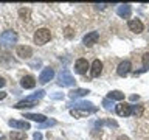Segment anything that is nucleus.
Returning a JSON list of instances; mask_svg holds the SVG:
<instances>
[{
    "label": "nucleus",
    "mask_w": 149,
    "mask_h": 140,
    "mask_svg": "<svg viewBox=\"0 0 149 140\" xmlns=\"http://www.w3.org/2000/svg\"><path fill=\"white\" fill-rule=\"evenodd\" d=\"M107 98H110L112 101H113V100H118V101H121V100H124V93L121 92V90H112V92H109V95H107Z\"/></svg>",
    "instance_id": "nucleus-21"
},
{
    "label": "nucleus",
    "mask_w": 149,
    "mask_h": 140,
    "mask_svg": "<svg viewBox=\"0 0 149 140\" xmlns=\"http://www.w3.org/2000/svg\"><path fill=\"white\" fill-rule=\"evenodd\" d=\"M42 139V134L40 132H34V140H40Z\"/></svg>",
    "instance_id": "nucleus-29"
},
{
    "label": "nucleus",
    "mask_w": 149,
    "mask_h": 140,
    "mask_svg": "<svg viewBox=\"0 0 149 140\" xmlns=\"http://www.w3.org/2000/svg\"><path fill=\"white\" fill-rule=\"evenodd\" d=\"M5 84H6V81H5V78H2V76H0V89H2V87H5Z\"/></svg>",
    "instance_id": "nucleus-28"
},
{
    "label": "nucleus",
    "mask_w": 149,
    "mask_h": 140,
    "mask_svg": "<svg viewBox=\"0 0 149 140\" xmlns=\"http://www.w3.org/2000/svg\"><path fill=\"white\" fill-rule=\"evenodd\" d=\"M50 37H51V33L48 28H40V30L34 33V42L37 45H45L50 41Z\"/></svg>",
    "instance_id": "nucleus-1"
},
{
    "label": "nucleus",
    "mask_w": 149,
    "mask_h": 140,
    "mask_svg": "<svg viewBox=\"0 0 149 140\" xmlns=\"http://www.w3.org/2000/svg\"><path fill=\"white\" fill-rule=\"evenodd\" d=\"M44 95H45V90H42V89H40V90L34 92V93H33V95H28V97L25 98V100H26V101H33V103H37V101L40 100V98H44Z\"/></svg>",
    "instance_id": "nucleus-19"
},
{
    "label": "nucleus",
    "mask_w": 149,
    "mask_h": 140,
    "mask_svg": "<svg viewBox=\"0 0 149 140\" xmlns=\"http://www.w3.org/2000/svg\"><path fill=\"white\" fill-rule=\"evenodd\" d=\"M127 27H129L130 31H132V33H137V34H140V33L144 30V25H143V22L140 20V19H132V20H129Z\"/></svg>",
    "instance_id": "nucleus-11"
},
{
    "label": "nucleus",
    "mask_w": 149,
    "mask_h": 140,
    "mask_svg": "<svg viewBox=\"0 0 149 140\" xmlns=\"http://www.w3.org/2000/svg\"><path fill=\"white\" fill-rule=\"evenodd\" d=\"M53 76H54V70L51 69V67H45V69L40 72V75H39V83H40V84H45V83L51 81V79H53Z\"/></svg>",
    "instance_id": "nucleus-7"
},
{
    "label": "nucleus",
    "mask_w": 149,
    "mask_h": 140,
    "mask_svg": "<svg viewBox=\"0 0 149 140\" xmlns=\"http://www.w3.org/2000/svg\"><path fill=\"white\" fill-rule=\"evenodd\" d=\"M16 53H17L19 58L28 59V58H31V56H33V48H31V47H28V45H19L16 48Z\"/></svg>",
    "instance_id": "nucleus-8"
},
{
    "label": "nucleus",
    "mask_w": 149,
    "mask_h": 140,
    "mask_svg": "<svg viewBox=\"0 0 149 140\" xmlns=\"http://www.w3.org/2000/svg\"><path fill=\"white\" fill-rule=\"evenodd\" d=\"M17 41V33L13 31V30H6L0 34V42L5 45H11V44H16Z\"/></svg>",
    "instance_id": "nucleus-3"
},
{
    "label": "nucleus",
    "mask_w": 149,
    "mask_h": 140,
    "mask_svg": "<svg viewBox=\"0 0 149 140\" xmlns=\"http://www.w3.org/2000/svg\"><path fill=\"white\" fill-rule=\"evenodd\" d=\"M5 97H6V92H0V100H3Z\"/></svg>",
    "instance_id": "nucleus-30"
},
{
    "label": "nucleus",
    "mask_w": 149,
    "mask_h": 140,
    "mask_svg": "<svg viewBox=\"0 0 149 140\" xmlns=\"http://www.w3.org/2000/svg\"><path fill=\"white\" fill-rule=\"evenodd\" d=\"M98 39H100V33L92 31V33H87V34L82 37V44L86 47H92V45H95L98 42Z\"/></svg>",
    "instance_id": "nucleus-5"
},
{
    "label": "nucleus",
    "mask_w": 149,
    "mask_h": 140,
    "mask_svg": "<svg viewBox=\"0 0 149 140\" xmlns=\"http://www.w3.org/2000/svg\"><path fill=\"white\" fill-rule=\"evenodd\" d=\"M8 125L11 126V128L22 129V131H25V129H30V123H28V121H20V120H9V121H8Z\"/></svg>",
    "instance_id": "nucleus-15"
},
{
    "label": "nucleus",
    "mask_w": 149,
    "mask_h": 140,
    "mask_svg": "<svg viewBox=\"0 0 149 140\" xmlns=\"http://www.w3.org/2000/svg\"><path fill=\"white\" fill-rule=\"evenodd\" d=\"M130 69H132V64H130V61H121L118 64V67H116V73H118V76H127L130 73Z\"/></svg>",
    "instance_id": "nucleus-4"
},
{
    "label": "nucleus",
    "mask_w": 149,
    "mask_h": 140,
    "mask_svg": "<svg viewBox=\"0 0 149 140\" xmlns=\"http://www.w3.org/2000/svg\"><path fill=\"white\" fill-rule=\"evenodd\" d=\"M88 62H87V59H84V58H79L76 62H74V72L79 73V75H84V73H87V70H88Z\"/></svg>",
    "instance_id": "nucleus-9"
},
{
    "label": "nucleus",
    "mask_w": 149,
    "mask_h": 140,
    "mask_svg": "<svg viewBox=\"0 0 149 140\" xmlns=\"http://www.w3.org/2000/svg\"><path fill=\"white\" fill-rule=\"evenodd\" d=\"M87 93H90L87 89H74V90H70V92H68V97L72 98V100H76V98L86 97Z\"/></svg>",
    "instance_id": "nucleus-16"
},
{
    "label": "nucleus",
    "mask_w": 149,
    "mask_h": 140,
    "mask_svg": "<svg viewBox=\"0 0 149 140\" xmlns=\"http://www.w3.org/2000/svg\"><path fill=\"white\" fill-rule=\"evenodd\" d=\"M143 112V106H132V114L135 117H140Z\"/></svg>",
    "instance_id": "nucleus-25"
},
{
    "label": "nucleus",
    "mask_w": 149,
    "mask_h": 140,
    "mask_svg": "<svg viewBox=\"0 0 149 140\" xmlns=\"http://www.w3.org/2000/svg\"><path fill=\"white\" fill-rule=\"evenodd\" d=\"M130 13H132L130 5H120V6L116 8V14H118L120 17H123V19H129Z\"/></svg>",
    "instance_id": "nucleus-13"
},
{
    "label": "nucleus",
    "mask_w": 149,
    "mask_h": 140,
    "mask_svg": "<svg viewBox=\"0 0 149 140\" xmlns=\"http://www.w3.org/2000/svg\"><path fill=\"white\" fill-rule=\"evenodd\" d=\"M70 114H72L74 118H81V117H87L88 114H93V112L86 111V109H70Z\"/></svg>",
    "instance_id": "nucleus-18"
},
{
    "label": "nucleus",
    "mask_w": 149,
    "mask_h": 140,
    "mask_svg": "<svg viewBox=\"0 0 149 140\" xmlns=\"http://www.w3.org/2000/svg\"><path fill=\"white\" fill-rule=\"evenodd\" d=\"M9 137H11L13 140H25L26 134L23 132V131H13V132L9 134Z\"/></svg>",
    "instance_id": "nucleus-22"
},
{
    "label": "nucleus",
    "mask_w": 149,
    "mask_h": 140,
    "mask_svg": "<svg viewBox=\"0 0 149 140\" xmlns=\"http://www.w3.org/2000/svg\"><path fill=\"white\" fill-rule=\"evenodd\" d=\"M72 109H86V111H92V112H96L98 107L93 106L90 101H76L74 104H70Z\"/></svg>",
    "instance_id": "nucleus-10"
},
{
    "label": "nucleus",
    "mask_w": 149,
    "mask_h": 140,
    "mask_svg": "<svg viewBox=\"0 0 149 140\" xmlns=\"http://www.w3.org/2000/svg\"><path fill=\"white\" fill-rule=\"evenodd\" d=\"M23 118L34 120V121H37V123H44V121H47V117L44 114H25V115H23Z\"/></svg>",
    "instance_id": "nucleus-17"
},
{
    "label": "nucleus",
    "mask_w": 149,
    "mask_h": 140,
    "mask_svg": "<svg viewBox=\"0 0 149 140\" xmlns=\"http://www.w3.org/2000/svg\"><path fill=\"white\" fill-rule=\"evenodd\" d=\"M54 125H56V120L51 118V120H47V121H44V123H40L39 128H40V129H42V128H50V126H54Z\"/></svg>",
    "instance_id": "nucleus-24"
},
{
    "label": "nucleus",
    "mask_w": 149,
    "mask_h": 140,
    "mask_svg": "<svg viewBox=\"0 0 149 140\" xmlns=\"http://www.w3.org/2000/svg\"><path fill=\"white\" fill-rule=\"evenodd\" d=\"M115 111L120 117H127V115L132 114V106H130L129 103H120V104L115 106Z\"/></svg>",
    "instance_id": "nucleus-6"
},
{
    "label": "nucleus",
    "mask_w": 149,
    "mask_h": 140,
    "mask_svg": "<svg viewBox=\"0 0 149 140\" xmlns=\"http://www.w3.org/2000/svg\"><path fill=\"white\" fill-rule=\"evenodd\" d=\"M74 83L76 81H74V78L72 76V73H70L67 69H64L62 72L59 73V76H58V84L59 86H68L70 87V86H74Z\"/></svg>",
    "instance_id": "nucleus-2"
},
{
    "label": "nucleus",
    "mask_w": 149,
    "mask_h": 140,
    "mask_svg": "<svg viewBox=\"0 0 149 140\" xmlns=\"http://www.w3.org/2000/svg\"><path fill=\"white\" fill-rule=\"evenodd\" d=\"M118 140H129V139L126 137V135H120V137H118Z\"/></svg>",
    "instance_id": "nucleus-32"
},
{
    "label": "nucleus",
    "mask_w": 149,
    "mask_h": 140,
    "mask_svg": "<svg viewBox=\"0 0 149 140\" xmlns=\"http://www.w3.org/2000/svg\"><path fill=\"white\" fill-rule=\"evenodd\" d=\"M130 100H132V101H137V100H138V95H132V97H130Z\"/></svg>",
    "instance_id": "nucleus-31"
},
{
    "label": "nucleus",
    "mask_w": 149,
    "mask_h": 140,
    "mask_svg": "<svg viewBox=\"0 0 149 140\" xmlns=\"http://www.w3.org/2000/svg\"><path fill=\"white\" fill-rule=\"evenodd\" d=\"M102 106H104V107H106V109H110V107H112V106H113V101H112V100H110V98H106V100H104V101H102Z\"/></svg>",
    "instance_id": "nucleus-26"
},
{
    "label": "nucleus",
    "mask_w": 149,
    "mask_h": 140,
    "mask_svg": "<svg viewBox=\"0 0 149 140\" xmlns=\"http://www.w3.org/2000/svg\"><path fill=\"white\" fill-rule=\"evenodd\" d=\"M148 69H149V51H148V53H144V55H143V69L140 70V72H138L137 75H140L141 72H146Z\"/></svg>",
    "instance_id": "nucleus-23"
},
{
    "label": "nucleus",
    "mask_w": 149,
    "mask_h": 140,
    "mask_svg": "<svg viewBox=\"0 0 149 140\" xmlns=\"http://www.w3.org/2000/svg\"><path fill=\"white\" fill-rule=\"evenodd\" d=\"M37 104V103H33V101H26V100H23V101H19L16 106V109H31V107H34Z\"/></svg>",
    "instance_id": "nucleus-20"
},
{
    "label": "nucleus",
    "mask_w": 149,
    "mask_h": 140,
    "mask_svg": "<svg viewBox=\"0 0 149 140\" xmlns=\"http://www.w3.org/2000/svg\"><path fill=\"white\" fill-rule=\"evenodd\" d=\"M19 14H20V16L22 17H28V16H30V11H28V9H20V11H19Z\"/></svg>",
    "instance_id": "nucleus-27"
},
{
    "label": "nucleus",
    "mask_w": 149,
    "mask_h": 140,
    "mask_svg": "<svg viewBox=\"0 0 149 140\" xmlns=\"http://www.w3.org/2000/svg\"><path fill=\"white\" fill-rule=\"evenodd\" d=\"M101 73H102V62L100 59H95V61H93V64H92L90 75H92V78H96V76H100Z\"/></svg>",
    "instance_id": "nucleus-14"
},
{
    "label": "nucleus",
    "mask_w": 149,
    "mask_h": 140,
    "mask_svg": "<svg viewBox=\"0 0 149 140\" xmlns=\"http://www.w3.org/2000/svg\"><path fill=\"white\" fill-rule=\"evenodd\" d=\"M20 86L23 89H33L36 86V78L33 75H25L22 79H20Z\"/></svg>",
    "instance_id": "nucleus-12"
}]
</instances>
